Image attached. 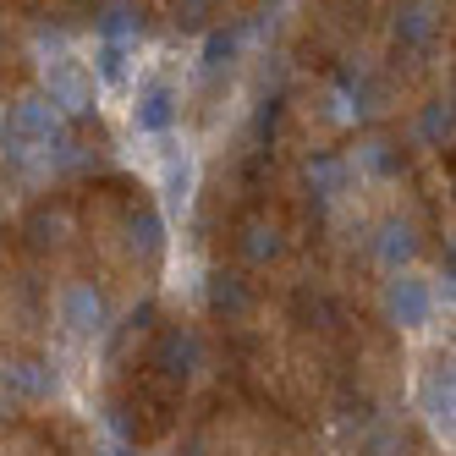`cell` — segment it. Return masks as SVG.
<instances>
[{
	"label": "cell",
	"instance_id": "277c9868",
	"mask_svg": "<svg viewBox=\"0 0 456 456\" xmlns=\"http://www.w3.org/2000/svg\"><path fill=\"white\" fill-rule=\"evenodd\" d=\"M61 330H67L72 341H94V336H105V319H110V308H105V297L94 291L88 281H77V286H67L61 291Z\"/></svg>",
	"mask_w": 456,
	"mask_h": 456
},
{
	"label": "cell",
	"instance_id": "52a82bcc",
	"mask_svg": "<svg viewBox=\"0 0 456 456\" xmlns=\"http://www.w3.org/2000/svg\"><path fill=\"white\" fill-rule=\"evenodd\" d=\"M374 253H379V265H385V270H407V265H412V253H418V232H412L407 220H390L385 232H379V248H374Z\"/></svg>",
	"mask_w": 456,
	"mask_h": 456
},
{
	"label": "cell",
	"instance_id": "30bf717a",
	"mask_svg": "<svg viewBox=\"0 0 456 456\" xmlns=\"http://www.w3.org/2000/svg\"><path fill=\"white\" fill-rule=\"evenodd\" d=\"M12 385L22 390L28 402H45V396H55V374H50L45 363H17V369H12Z\"/></svg>",
	"mask_w": 456,
	"mask_h": 456
},
{
	"label": "cell",
	"instance_id": "ac0fdd59",
	"mask_svg": "<svg viewBox=\"0 0 456 456\" xmlns=\"http://www.w3.org/2000/svg\"><path fill=\"white\" fill-rule=\"evenodd\" d=\"M242 248H248V258H275V253H281V237H275V232H265V225H253Z\"/></svg>",
	"mask_w": 456,
	"mask_h": 456
},
{
	"label": "cell",
	"instance_id": "6da1fadb",
	"mask_svg": "<svg viewBox=\"0 0 456 456\" xmlns=\"http://www.w3.org/2000/svg\"><path fill=\"white\" fill-rule=\"evenodd\" d=\"M45 100L61 116H88L94 100H100V77H94L83 61H72V55H50L45 61Z\"/></svg>",
	"mask_w": 456,
	"mask_h": 456
},
{
	"label": "cell",
	"instance_id": "8fae6325",
	"mask_svg": "<svg viewBox=\"0 0 456 456\" xmlns=\"http://www.w3.org/2000/svg\"><path fill=\"white\" fill-rule=\"evenodd\" d=\"M100 34H105V39H133V34H138V12L126 6V0H105V12H100Z\"/></svg>",
	"mask_w": 456,
	"mask_h": 456
},
{
	"label": "cell",
	"instance_id": "7c38bea8",
	"mask_svg": "<svg viewBox=\"0 0 456 456\" xmlns=\"http://www.w3.org/2000/svg\"><path fill=\"white\" fill-rule=\"evenodd\" d=\"M341 182H346V166H341V159H314V166H308V187L319 192V199H336Z\"/></svg>",
	"mask_w": 456,
	"mask_h": 456
},
{
	"label": "cell",
	"instance_id": "ba28073f",
	"mask_svg": "<svg viewBox=\"0 0 456 456\" xmlns=\"http://www.w3.org/2000/svg\"><path fill=\"white\" fill-rule=\"evenodd\" d=\"M126 55H133L126 39H100V50H94V72H100L105 83H126Z\"/></svg>",
	"mask_w": 456,
	"mask_h": 456
},
{
	"label": "cell",
	"instance_id": "5bb4252c",
	"mask_svg": "<svg viewBox=\"0 0 456 456\" xmlns=\"http://www.w3.org/2000/svg\"><path fill=\"white\" fill-rule=\"evenodd\" d=\"M209 303H215V308H225V314H242V308H248V286H242L237 275H215Z\"/></svg>",
	"mask_w": 456,
	"mask_h": 456
},
{
	"label": "cell",
	"instance_id": "e0dca14e",
	"mask_svg": "<svg viewBox=\"0 0 456 456\" xmlns=\"http://www.w3.org/2000/svg\"><path fill=\"white\" fill-rule=\"evenodd\" d=\"M215 17V0H176V22L182 28H209Z\"/></svg>",
	"mask_w": 456,
	"mask_h": 456
},
{
	"label": "cell",
	"instance_id": "9c48e42d",
	"mask_svg": "<svg viewBox=\"0 0 456 456\" xmlns=\"http://www.w3.org/2000/svg\"><path fill=\"white\" fill-rule=\"evenodd\" d=\"M192 363H199V341L182 336V330H171L166 346H159V369H166V374H187Z\"/></svg>",
	"mask_w": 456,
	"mask_h": 456
},
{
	"label": "cell",
	"instance_id": "8992f818",
	"mask_svg": "<svg viewBox=\"0 0 456 456\" xmlns=\"http://www.w3.org/2000/svg\"><path fill=\"white\" fill-rule=\"evenodd\" d=\"M159 187H166V204L171 209H187L192 187H199V166H192L187 149H171L166 154V166H159Z\"/></svg>",
	"mask_w": 456,
	"mask_h": 456
},
{
	"label": "cell",
	"instance_id": "7402d4cb",
	"mask_svg": "<svg viewBox=\"0 0 456 456\" xmlns=\"http://www.w3.org/2000/svg\"><path fill=\"white\" fill-rule=\"evenodd\" d=\"M100 456H121V451H100Z\"/></svg>",
	"mask_w": 456,
	"mask_h": 456
},
{
	"label": "cell",
	"instance_id": "2e32d148",
	"mask_svg": "<svg viewBox=\"0 0 456 456\" xmlns=\"http://www.w3.org/2000/svg\"><path fill=\"white\" fill-rule=\"evenodd\" d=\"M237 39H242V34L209 28V39H204V67H220V61H232V55H237Z\"/></svg>",
	"mask_w": 456,
	"mask_h": 456
},
{
	"label": "cell",
	"instance_id": "9a60e30c",
	"mask_svg": "<svg viewBox=\"0 0 456 456\" xmlns=\"http://www.w3.org/2000/svg\"><path fill=\"white\" fill-rule=\"evenodd\" d=\"M159 232H166V225H159V215H133V248L138 253H159V242H166V237H159Z\"/></svg>",
	"mask_w": 456,
	"mask_h": 456
},
{
	"label": "cell",
	"instance_id": "5b68a950",
	"mask_svg": "<svg viewBox=\"0 0 456 456\" xmlns=\"http://www.w3.org/2000/svg\"><path fill=\"white\" fill-rule=\"evenodd\" d=\"M133 121H138V133L166 138L171 126H176V88L171 83H143L138 88V105H133Z\"/></svg>",
	"mask_w": 456,
	"mask_h": 456
},
{
	"label": "cell",
	"instance_id": "d6986e66",
	"mask_svg": "<svg viewBox=\"0 0 456 456\" xmlns=\"http://www.w3.org/2000/svg\"><path fill=\"white\" fill-rule=\"evenodd\" d=\"M423 138H429V143L451 138V110H445V105H429V110H423Z\"/></svg>",
	"mask_w": 456,
	"mask_h": 456
},
{
	"label": "cell",
	"instance_id": "3957f363",
	"mask_svg": "<svg viewBox=\"0 0 456 456\" xmlns=\"http://www.w3.org/2000/svg\"><path fill=\"white\" fill-rule=\"evenodd\" d=\"M412 396H418V412H423V423H429V435L435 440H451V407H456V396H451V357L423 363Z\"/></svg>",
	"mask_w": 456,
	"mask_h": 456
},
{
	"label": "cell",
	"instance_id": "4fadbf2b",
	"mask_svg": "<svg viewBox=\"0 0 456 456\" xmlns=\"http://www.w3.org/2000/svg\"><path fill=\"white\" fill-rule=\"evenodd\" d=\"M435 34V17H429V6H407L402 17H396V39L402 45H423Z\"/></svg>",
	"mask_w": 456,
	"mask_h": 456
},
{
	"label": "cell",
	"instance_id": "44dd1931",
	"mask_svg": "<svg viewBox=\"0 0 456 456\" xmlns=\"http://www.w3.org/2000/svg\"><path fill=\"white\" fill-rule=\"evenodd\" d=\"M22 6H45V0H22Z\"/></svg>",
	"mask_w": 456,
	"mask_h": 456
},
{
	"label": "cell",
	"instance_id": "ffe728a7",
	"mask_svg": "<svg viewBox=\"0 0 456 456\" xmlns=\"http://www.w3.org/2000/svg\"><path fill=\"white\" fill-rule=\"evenodd\" d=\"M363 159H369V171H390V166H396L390 143H369V149H363Z\"/></svg>",
	"mask_w": 456,
	"mask_h": 456
},
{
	"label": "cell",
	"instance_id": "7a4b0ae2",
	"mask_svg": "<svg viewBox=\"0 0 456 456\" xmlns=\"http://www.w3.org/2000/svg\"><path fill=\"white\" fill-rule=\"evenodd\" d=\"M440 308V291L429 281H418L407 270H396V281H385V319L402 324V330H423Z\"/></svg>",
	"mask_w": 456,
	"mask_h": 456
}]
</instances>
